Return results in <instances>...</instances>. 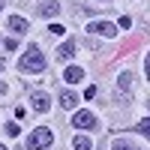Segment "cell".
<instances>
[{"mask_svg":"<svg viewBox=\"0 0 150 150\" xmlns=\"http://www.w3.org/2000/svg\"><path fill=\"white\" fill-rule=\"evenodd\" d=\"M117 84H120V90H129V87H132V72H120Z\"/></svg>","mask_w":150,"mask_h":150,"instance_id":"4fadbf2b","label":"cell"},{"mask_svg":"<svg viewBox=\"0 0 150 150\" xmlns=\"http://www.w3.org/2000/svg\"><path fill=\"white\" fill-rule=\"evenodd\" d=\"M18 69H21V72H42V69H45V57H42V51H39V45H30L27 51L21 54Z\"/></svg>","mask_w":150,"mask_h":150,"instance_id":"6da1fadb","label":"cell"},{"mask_svg":"<svg viewBox=\"0 0 150 150\" xmlns=\"http://www.w3.org/2000/svg\"><path fill=\"white\" fill-rule=\"evenodd\" d=\"M111 150H138V147L129 144V141H123V138H114L111 141Z\"/></svg>","mask_w":150,"mask_h":150,"instance_id":"7c38bea8","label":"cell"},{"mask_svg":"<svg viewBox=\"0 0 150 150\" xmlns=\"http://www.w3.org/2000/svg\"><path fill=\"white\" fill-rule=\"evenodd\" d=\"M6 93V81H0V96H3Z\"/></svg>","mask_w":150,"mask_h":150,"instance_id":"ffe728a7","label":"cell"},{"mask_svg":"<svg viewBox=\"0 0 150 150\" xmlns=\"http://www.w3.org/2000/svg\"><path fill=\"white\" fill-rule=\"evenodd\" d=\"M6 27H9L12 33H18V36H21V33H27V30H30V24L24 21L21 15H9V18H6Z\"/></svg>","mask_w":150,"mask_h":150,"instance_id":"8992f818","label":"cell"},{"mask_svg":"<svg viewBox=\"0 0 150 150\" xmlns=\"http://www.w3.org/2000/svg\"><path fill=\"white\" fill-rule=\"evenodd\" d=\"M3 66H6V60H3V57H0V69H3Z\"/></svg>","mask_w":150,"mask_h":150,"instance_id":"44dd1931","label":"cell"},{"mask_svg":"<svg viewBox=\"0 0 150 150\" xmlns=\"http://www.w3.org/2000/svg\"><path fill=\"white\" fill-rule=\"evenodd\" d=\"M0 150H6V144H0Z\"/></svg>","mask_w":150,"mask_h":150,"instance_id":"7402d4cb","label":"cell"},{"mask_svg":"<svg viewBox=\"0 0 150 150\" xmlns=\"http://www.w3.org/2000/svg\"><path fill=\"white\" fill-rule=\"evenodd\" d=\"M48 33H51V36H63V33H66V27H63V24H57V21H54L51 27H48Z\"/></svg>","mask_w":150,"mask_h":150,"instance_id":"9a60e30c","label":"cell"},{"mask_svg":"<svg viewBox=\"0 0 150 150\" xmlns=\"http://www.w3.org/2000/svg\"><path fill=\"white\" fill-rule=\"evenodd\" d=\"M75 48H78V42H75V39H66V42L60 45V48H57L54 54H57L60 60H72V54H75Z\"/></svg>","mask_w":150,"mask_h":150,"instance_id":"ba28073f","label":"cell"},{"mask_svg":"<svg viewBox=\"0 0 150 150\" xmlns=\"http://www.w3.org/2000/svg\"><path fill=\"white\" fill-rule=\"evenodd\" d=\"M75 150H93V141L87 138V135H75V141H72Z\"/></svg>","mask_w":150,"mask_h":150,"instance_id":"8fae6325","label":"cell"},{"mask_svg":"<svg viewBox=\"0 0 150 150\" xmlns=\"http://www.w3.org/2000/svg\"><path fill=\"white\" fill-rule=\"evenodd\" d=\"M30 108H33V111H39V114H45V111L51 108V99H48V93H42V90L30 93Z\"/></svg>","mask_w":150,"mask_h":150,"instance_id":"5b68a950","label":"cell"},{"mask_svg":"<svg viewBox=\"0 0 150 150\" xmlns=\"http://www.w3.org/2000/svg\"><path fill=\"white\" fill-rule=\"evenodd\" d=\"M60 105H63V108H75V105H78V96H75L72 90H63V93H60Z\"/></svg>","mask_w":150,"mask_h":150,"instance_id":"30bf717a","label":"cell"},{"mask_svg":"<svg viewBox=\"0 0 150 150\" xmlns=\"http://www.w3.org/2000/svg\"><path fill=\"white\" fill-rule=\"evenodd\" d=\"M0 9H3V0H0Z\"/></svg>","mask_w":150,"mask_h":150,"instance_id":"603a6c76","label":"cell"},{"mask_svg":"<svg viewBox=\"0 0 150 150\" xmlns=\"http://www.w3.org/2000/svg\"><path fill=\"white\" fill-rule=\"evenodd\" d=\"M72 126H75V129H81V132H90V129H96V126H99V120H96L93 111H75Z\"/></svg>","mask_w":150,"mask_h":150,"instance_id":"3957f363","label":"cell"},{"mask_svg":"<svg viewBox=\"0 0 150 150\" xmlns=\"http://www.w3.org/2000/svg\"><path fill=\"white\" fill-rule=\"evenodd\" d=\"M144 75H147V81H150V54L144 57Z\"/></svg>","mask_w":150,"mask_h":150,"instance_id":"d6986e66","label":"cell"},{"mask_svg":"<svg viewBox=\"0 0 150 150\" xmlns=\"http://www.w3.org/2000/svg\"><path fill=\"white\" fill-rule=\"evenodd\" d=\"M117 24H120V27H123V30H129V27H132V18H129V15H123V18H120Z\"/></svg>","mask_w":150,"mask_h":150,"instance_id":"ac0fdd59","label":"cell"},{"mask_svg":"<svg viewBox=\"0 0 150 150\" xmlns=\"http://www.w3.org/2000/svg\"><path fill=\"white\" fill-rule=\"evenodd\" d=\"M135 132H141V135H147V138H150V117H144L138 126H135Z\"/></svg>","mask_w":150,"mask_h":150,"instance_id":"5bb4252c","label":"cell"},{"mask_svg":"<svg viewBox=\"0 0 150 150\" xmlns=\"http://www.w3.org/2000/svg\"><path fill=\"white\" fill-rule=\"evenodd\" d=\"M39 15L42 18H57L60 15V3H57V0H45V3H39Z\"/></svg>","mask_w":150,"mask_h":150,"instance_id":"52a82bcc","label":"cell"},{"mask_svg":"<svg viewBox=\"0 0 150 150\" xmlns=\"http://www.w3.org/2000/svg\"><path fill=\"white\" fill-rule=\"evenodd\" d=\"M84 78V69L81 66H66V72H63V81L66 84H78Z\"/></svg>","mask_w":150,"mask_h":150,"instance_id":"9c48e42d","label":"cell"},{"mask_svg":"<svg viewBox=\"0 0 150 150\" xmlns=\"http://www.w3.org/2000/svg\"><path fill=\"white\" fill-rule=\"evenodd\" d=\"M21 129H18V123H6V135H12V138H15Z\"/></svg>","mask_w":150,"mask_h":150,"instance_id":"2e32d148","label":"cell"},{"mask_svg":"<svg viewBox=\"0 0 150 150\" xmlns=\"http://www.w3.org/2000/svg\"><path fill=\"white\" fill-rule=\"evenodd\" d=\"M51 144H54V132L48 126H36L27 138V150H48Z\"/></svg>","mask_w":150,"mask_h":150,"instance_id":"7a4b0ae2","label":"cell"},{"mask_svg":"<svg viewBox=\"0 0 150 150\" xmlns=\"http://www.w3.org/2000/svg\"><path fill=\"white\" fill-rule=\"evenodd\" d=\"M87 30L96 33V36H105V39H114V36H117V24H111V21H93Z\"/></svg>","mask_w":150,"mask_h":150,"instance_id":"277c9868","label":"cell"},{"mask_svg":"<svg viewBox=\"0 0 150 150\" xmlns=\"http://www.w3.org/2000/svg\"><path fill=\"white\" fill-rule=\"evenodd\" d=\"M3 48H6V51H15V48H18V39H3Z\"/></svg>","mask_w":150,"mask_h":150,"instance_id":"e0dca14e","label":"cell"}]
</instances>
